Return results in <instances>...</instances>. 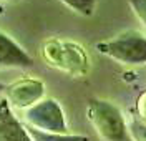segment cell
Returning <instances> with one entry per match:
<instances>
[{
  "label": "cell",
  "instance_id": "cell-1",
  "mask_svg": "<svg viewBox=\"0 0 146 141\" xmlns=\"http://www.w3.org/2000/svg\"><path fill=\"white\" fill-rule=\"evenodd\" d=\"M86 116L91 126L105 141H133L128 123L115 103L101 98H91L86 106Z\"/></svg>",
  "mask_w": 146,
  "mask_h": 141
},
{
  "label": "cell",
  "instance_id": "cell-2",
  "mask_svg": "<svg viewBox=\"0 0 146 141\" xmlns=\"http://www.w3.org/2000/svg\"><path fill=\"white\" fill-rule=\"evenodd\" d=\"M96 50L123 65L146 63V37L136 30H128L110 40L96 43Z\"/></svg>",
  "mask_w": 146,
  "mask_h": 141
},
{
  "label": "cell",
  "instance_id": "cell-3",
  "mask_svg": "<svg viewBox=\"0 0 146 141\" xmlns=\"http://www.w3.org/2000/svg\"><path fill=\"white\" fill-rule=\"evenodd\" d=\"M22 121L27 126H32L43 133H68V124L65 118L63 108L53 98L40 100L38 103L23 110Z\"/></svg>",
  "mask_w": 146,
  "mask_h": 141
},
{
  "label": "cell",
  "instance_id": "cell-4",
  "mask_svg": "<svg viewBox=\"0 0 146 141\" xmlns=\"http://www.w3.org/2000/svg\"><path fill=\"white\" fill-rule=\"evenodd\" d=\"M45 86L40 80H32L25 78L15 81L13 85L7 86L5 90V100L9 101L10 106H15L20 110H27L30 106L38 103L43 96Z\"/></svg>",
  "mask_w": 146,
  "mask_h": 141
},
{
  "label": "cell",
  "instance_id": "cell-5",
  "mask_svg": "<svg viewBox=\"0 0 146 141\" xmlns=\"http://www.w3.org/2000/svg\"><path fill=\"white\" fill-rule=\"evenodd\" d=\"M0 141H33L27 126L5 98L0 100Z\"/></svg>",
  "mask_w": 146,
  "mask_h": 141
},
{
  "label": "cell",
  "instance_id": "cell-6",
  "mask_svg": "<svg viewBox=\"0 0 146 141\" xmlns=\"http://www.w3.org/2000/svg\"><path fill=\"white\" fill-rule=\"evenodd\" d=\"M0 66L7 68H30L33 58L23 47H20L13 38L0 32Z\"/></svg>",
  "mask_w": 146,
  "mask_h": 141
},
{
  "label": "cell",
  "instance_id": "cell-7",
  "mask_svg": "<svg viewBox=\"0 0 146 141\" xmlns=\"http://www.w3.org/2000/svg\"><path fill=\"white\" fill-rule=\"evenodd\" d=\"M25 124V123H23ZM27 126V124H25ZM28 133L32 136L33 141H90L88 136H83V134H68V133H63V134H58V133H43L38 131L32 126H27Z\"/></svg>",
  "mask_w": 146,
  "mask_h": 141
},
{
  "label": "cell",
  "instance_id": "cell-8",
  "mask_svg": "<svg viewBox=\"0 0 146 141\" xmlns=\"http://www.w3.org/2000/svg\"><path fill=\"white\" fill-rule=\"evenodd\" d=\"M60 2L65 3L68 9H72L73 12L83 15V17H90L95 13L98 0H60Z\"/></svg>",
  "mask_w": 146,
  "mask_h": 141
},
{
  "label": "cell",
  "instance_id": "cell-9",
  "mask_svg": "<svg viewBox=\"0 0 146 141\" xmlns=\"http://www.w3.org/2000/svg\"><path fill=\"white\" fill-rule=\"evenodd\" d=\"M128 130L133 141H146V121L139 118H133L128 123Z\"/></svg>",
  "mask_w": 146,
  "mask_h": 141
},
{
  "label": "cell",
  "instance_id": "cell-10",
  "mask_svg": "<svg viewBox=\"0 0 146 141\" xmlns=\"http://www.w3.org/2000/svg\"><path fill=\"white\" fill-rule=\"evenodd\" d=\"M128 3L136 13V17L141 20V23L146 27V0H128Z\"/></svg>",
  "mask_w": 146,
  "mask_h": 141
},
{
  "label": "cell",
  "instance_id": "cell-11",
  "mask_svg": "<svg viewBox=\"0 0 146 141\" xmlns=\"http://www.w3.org/2000/svg\"><path fill=\"white\" fill-rule=\"evenodd\" d=\"M138 111H139V116L143 118V121H146V93L141 96V100L138 103Z\"/></svg>",
  "mask_w": 146,
  "mask_h": 141
},
{
  "label": "cell",
  "instance_id": "cell-12",
  "mask_svg": "<svg viewBox=\"0 0 146 141\" xmlns=\"http://www.w3.org/2000/svg\"><path fill=\"white\" fill-rule=\"evenodd\" d=\"M5 90H7V85L0 83V100L3 98V95H5Z\"/></svg>",
  "mask_w": 146,
  "mask_h": 141
}]
</instances>
